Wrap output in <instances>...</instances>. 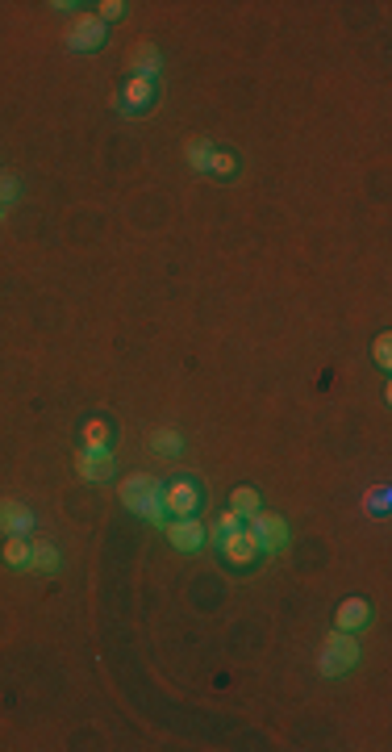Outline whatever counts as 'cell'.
Returning <instances> with one entry per match:
<instances>
[{
    "label": "cell",
    "instance_id": "9",
    "mask_svg": "<svg viewBox=\"0 0 392 752\" xmlns=\"http://www.w3.org/2000/svg\"><path fill=\"white\" fill-rule=\"evenodd\" d=\"M376 623V611H372V602L367 598H346L338 611H334V627L338 632H363V627H372Z\"/></svg>",
    "mask_w": 392,
    "mask_h": 752
},
{
    "label": "cell",
    "instance_id": "7",
    "mask_svg": "<svg viewBox=\"0 0 392 752\" xmlns=\"http://www.w3.org/2000/svg\"><path fill=\"white\" fill-rule=\"evenodd\" d=\"M213 548L222 552V560L234 564V569H251V564H255L259 556H263V552H259V544L251 539V531H246V527H242V531L222 535V539H217Z\"/></svg>",
    "mask_w": 392,
    "mask_h": 752
},
{
    "label": "cell",
    "instance_id": "16",
    "mask_svg": "<svg viewBox=\"0 0 392 752\" xmlns=\"http://www.w3.org/2000/svg\"><path fill=\"white\" fill-rule=\"evenodd\" d=\"M213 151H217V147H213V142H209V139H188V147H184L188 168L205 176V172H209V159H213Z\"/></svg>",
    "mask_w": 392,
    "mask_h": 752
},
{
    "label": "cell",
    "instance_id": "6",
    "mask_svg": "<svg viewBox=\"0 0 392 752\" xmlns=\"http://www.w3.org/2000/svg\"><path fill=\"white\" fill-rule=\"evenodd\" d=\"M163 531H167V544L176 548V552H201V548H205V539H209V527L201 523L196 515H188V518H167Z\"/></svg>",
    "mask_w": 392,
    "mask_h": 752
},
{
    "label": "cell",
    "instance_id": "14",
    "mask_svg": "<svg viewBox=\"0 0 392 752\" xmlns=\"http://www.w3.org/2000/svg\"><path fill=\"white\" fill-rule=\"evenodd\" d=\"M79 439H84L88 452H113V426H108L105 418H88L84 431H79Z\"/></svg>",
    "mask_w": 392,
    "mask_h": 752
},
{
    "label": "cell",
    "instance_id": "22",
    "mask_svg": "<svg viewBox=\"0 0 392 752\" xmlns=\"http://www.w3.org/2000/svg\"><path fill=\"white\" fill-rule=\"evenodd\" d=\"M126 9H129L126 0H100V5H97V17L105 21V26H113V21L126 17Z\"/></svg>",
    "mask_w": 392,
    "mask_h": 752
},
{
    "label": "cell",
    "instance_id": "3",
    "mask_svg": "<svg viewBox=\"0 0 392 752\" xmlns=\"http://www.w3.org/2000/svg\"><path fill=\"white\" fill-rule=\"evenodd\" d=\"M108 38V26L97 17V13H76L67 26V50H76V55H92V50H100Z\"/></svg>",
    "mask_w": 392,
    "mask_h": 752
},
{
    "label": "cell",
    "instance_id": "11",
    "mask_svg": "<svg viewBox=\"0 0 392 752\" xmlns=\"http://www.w3.org/2000/svg\"><path fill=\"white\" fill-rule=\"evenodd\" d=\"M129 76H138V79L163 76V55H159L155 42H138V47L129 50Z\"/></svg>",
    "mask_w": 392,
    "mask_h": 752
},
{
    "label": "cell",
    "instance_id": "4",
    "mask_svg": "<svg viewBox=\"0 0 392 752\" xmlns=\"http://www.w3.org/2000/svg\"><path fill=\"white\" fill-rule=\"evenodd\" d=\"M155 97H159V84H155V79L129 76L126 84H121V92H118V113H126V118H142V113H150Z\"/></svg>",
    "mask_w": 392,
    "mask_h": 752
},
{
    "label": "cell",
    "instance_id": "20",
    "mask_svg": "<svg viewBox=\"0 0 392 752\" xmlns=\"http://www.w3.org/2000/svg\"><path fill=\"white\" fill-rule=\"evenodd\" d=\"M17 197H21V184H17V176H9V172H0V209L17 205Z\"/></svg>",
    "mask_w": 392,
    "mask_h": 752
},
{
    "label": "cell",
    "instance_id": "13",
    "mask_svg": "<svg viewBox=\"0 0 392 752\" xmlns=\"http://www.w3.org/2000/svg\"><path fill=\"white\" fill-rule=\"evenodd\" d=\"M30 569H34V573L55 577V573H59V569H63L59 548H55V544H46V539H30Z\"/></svg>",
    "mask_w": 392,
    "mask_h": 752
},
{
    "label": "cell",
    "instance_id": "12",
    "mask_svg": "<svg viewBox=\"0 0 392 752\" xmlns=\"http://www.w3.org/2000/svg\"><path fill=\"white\" fill-rule=\"evenodd\" d=\"M150 486H155V476H147V473H134V476L121 481L118 497H121V506H126L129 515H142V506H147V497H150Z\"/></svg>",
    "mask_w": 392,
    "mask_h": 752
},
{
    "label": "cell",
    "instance_id": "1",
    "mask_svg": "<svg viewBox=\"0 0 392 752\" xmlns=\"http://www.w3.org/2000/svg\"><path fill=\"white\" fill-rule=\"evenodd\" d=\"M355 664H359V643H355V635L334 627L322 640V653H317V674H322L325 682H334V677L351 674Z\"/></svg>",
    "mask_w": 392,
    "mask_h": 752
},
{
    "label": "cell",
    "instance_id": "2",
    "mask_svg": "<svg viewBox=\"0 0 392 752\" xmlns=\"http://www.w3.org/2000/svg\"><path fill=\"white\" fill-rule=\"evenodd\" d=\"M246 531H251V539L259 544V552L263 556H280L288 548V523L280 515H272V510H259V515L246 518Z\"/></svg>",
    "mask_w": 392,
    "mask_h": 752
},
{
    "label": "cell",
    "instance_id": "25",
    "mask_svg": "<svg viewBox=\"0 0 392 752\" xmlns=\"http://www.w3.org/2000/svg\"><path fill=\"white\" fill-rule=\"evenodd\" d=\"M0 218H5V209H0Z\"/></svg>",
    "mask_w": 392,
    "mask_h": 752
},
{
    "label": "cell",
    "instance_id": "8",
    "mask_svg": "<svg viewBox=\"0 0 392 752\" xmlns=\"http://www.w3.org/2000/svg\"><path fill=\"white\" fill-rule=\"evenodd\" d=\"M76 473H79V481H88V486H105L108 476L118 473L113 452H88V447H79L76 452Z\"/></svg>",
    "mask_w": 392,
    "mask_h": 752
},
{
    "label": "cell",
    "instance_id": "17",
    "mask_svg": "<svg viewBox=\"0 0 392 752\" xmlns=\"http://www.w3.org/2000/svg\"><path fill=\"white\" fill-rule=\"evenodd\" d=\"M150 452H155V455H167V460H171V455L184 452V439H180V431H171V426H159L155 435H150Z\"/></svg>",
    "mask_w": 392,
    "mask_h": 752
},
{
    "label": "cell",
    "instance_id": "19",
    "mask_svg": "<svg viewBox=\"0 0 392 752\" xmlns=\"http://www.w3.org/2000/svg\"><path fill=\"white\" fill-rule=\"evenodd\" d=\"M234 172H238V155H234V151H213V159H209V172H205V176L230 180Z\"/></svg>",
    "mask_w": 392,
    "mask_h": 752
},
{
    "label": "cell",
    "instance_id": "21",
    "mask_svg": "<svg viewBox=\"0 0 392 752\" xmlns=\"http://www.w3.org/2000/svg\"><path fill=\"white\" fill-rule=\"evenodd\" d=\"M230 531H242V518H238L234 510H226V515H222L213 527H209V539L217 544V539H222V535H230Z\"/></svg>",
    "mask_w": 392,
    "mask_h": 752
},
{
    "label": "cell",
    "instance_id": "15",
    "mask_svg": "<svg viewBox=\"0 0 392 752\" xmlns=\"http://www.w3.org/2000/svg\"><path fill=\"white\" fill-rule=\"evenodd\" d=\"M230 510H234L238 518H251V515H259L263 510V497H259V489H251V486H238L234 494H230Z\"/></svg>",
    "mask_w": 392,
    "mask_h": 752
},
{
    "label": "cell",
    "instance_id": "5",
    "mask_svg": "<svg viewBox=\"0 0 392 752\" xmlns=\"http://www.w3.org/2000/svg\"><path fill=\"white\" fill-rule=\"evenodd\" d=\"M163 506H167V518H188L201 510V486L192 476H176L171 486H163Z\"/></svg>",
    "mask_w": 392,
    "mask_h": 752
},
{
    "label": "cell",
    "instance_id": "10",
    "mask_svg": "<svg viewBox=\"0 0 392 752\" xmlns=\"http://www.w3.org/2000/svg\"><path fill=\"white\" fill-rule=\"evenodd\" d=\"M0 531L5 535H30L34 531V510L17 497H0Z\"/></svg>",
    "mask_w": 392,
    "mask_h": 752
},
{
    "label": "cell",
    "instance_id": "24",
    "mask_svg": "<svg viewBox=\"0 0 392 752\" xmlns=\"http://www.w3.org/2000/svg\"><path fill=\"white\" fill-rule=\"evenodd\" d=\"M372 360H376V364L384 368V372H388V368H392V335H388V330H384V335L376 339V347H372Z\"/></svg>",
    "mask_w": 392,
    "mask_h": 752
},
{
    "label": "cell",
    "instance_id": "18",
    "mask_svg": "<svg viewBox=\"0 0 392 752\" xmlns=\"http://www.w3.org/2000/svg\"><path fill=\"white\" fill-rule=\"evenodd\" d=\"M5 564H9V569H30V535H9Z\"/></svg>",
    "mask_w": 392,
    "mask_h": 752
},
{
    "label": "cell",
    "instance_id": "23",
    "mask_svg": "<svg viewBox=\"0 0 392 752\" xmlns=\"http://www.w3.org/2000/svg\"><path fill=\"white\" fill-rule=\"evenodd\" d=\"M388 502H392V494H388V489H372V494H367V497H363V506H367V510H372V515L376 518H384V515H388Z\"/></svg>",
    "mask_w": 392,
    "mask_h": 752
}]
</instances>
